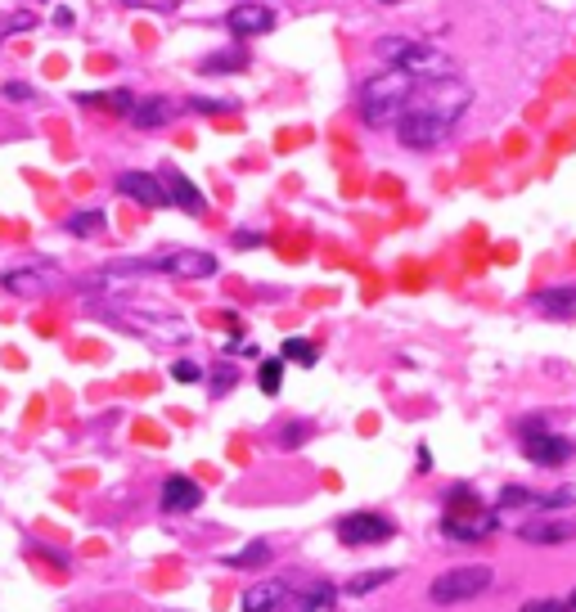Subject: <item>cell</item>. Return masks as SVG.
Instances as JSON below:
<instances>
[{"instance_id":"obj_16","label":"cell","mask_w":576,"mask_h":612,"mask_svg":"<svg viewBox=\"0 0 576 612\" xmlns=\"http://www.w3.org/2000/svg\"><path fill=\"white\" fill-rule=\"evenodd\" d=\"M167 113H171L167 99H162V95H149V99H135L131 113H126V117H131V122L140 126V131H153V126L167 122Z\"/></svg>"},{"instance_id":"obj_29","label":"cell","mask_w":576,"mask_h":612,"mask_svg":"<svg viewBox=\"0 0 576 612\" xmlns=\"http://www.w3.org/2000/svg\"><path fill=\"white\" fill-rule=\"evenodd\" d=\"M203 374L207 369H198L194 360H176V365H171V378H176V383H198Z\"/></svg>"},{"instance_id":"obj_34","label":"cell","mask_w":576,"mask_h":612,"mask_svg":"<svg viewBox=\"0 0 576 612\" xmlns=\"http://www.w3.org/2000/svg\"><path fill=\"white\" fill-rule=\"evenodd\" d=\"M5 99H32V86H23V81H9V86H5Z\"/></svg>"},{"instance_id":"obj_13","label":"cell","mask_w":576,"mask_h":612,"mask_svg":"<svg viewBox=\"0 0 576 612\" xmlns=\"http://www.w3.org/2000/svg\"><path fill=\"white\" fill-rule=\"evenodd\" d=\"M167 203L185 207L189 216H203L207 212V198L198 194V185L185 176V171H167Z\"/></svg>"},{"instance_id":"obj_17","label":"cell","mask_w":576,"mask_h":612,"mask_svg":"<svg viewBox=\"0 0 576 612\" xmlns=\"http://www.w3.org/2000/svg\"><path fill=\"white\" fill-rule=\"evenodd\" d=\"M536 311H545V315H572L576 311V288H545V293H536Z\"/></svg>"},{"instance_id":"obj_30","label":"cell","mask_w":576,"mask_h":612,"mask_svg":"<svg viewBox=\"0 0 576 612\" xmlns=\"http://www.w3.org/2000/svg\"><path fill=\"white\" fill-rule=\"evenodd\" d=\"M302 437H306V423H284V432H279V446H284V450H297V446H302Z\"/></svg>"},{"instance_id":"obj_35","label":"cell","mask_w":576,"mask_h":612,"mask_svg":"<svg viewBox=\"0 0 576 612\" xmlns=\"http://www.w3.org/2000/svg\"><path fill=\"white\" fill-rule=\"evenodd\" d=\"M126 5H140V9H171V5H180V0H126Z\"/></svg>"},{"instance_id":"obj_5","label":"cell","mask_w":576,"mask_h":612,"mask_svg":"<svg viewBox=\"0 0 576 612\" xmlns=\"http://www.w3.org/2000/svg\"><path fill=\"white\" fill-rule=\"evenodd\" d=\"M522 455H527L531 464H540V468H558V464H567V459L576 455V446L567 437H558V432H545V423L540 419H527L522 423Z\"/></svg>"},{"instance_id":"obj_32","label":"cell","mask_w":576,"mask_h":612,"mask_svg":"<svg viewBox=\"0 0 576 612\" xmlns=\"http://www.w3.org/2000/svg\"><path fill=\"white\" fill-rule=\"evenodd\" d=\"M522 612H572L563 599H531V603H522Z\"/></svg>"},{"instance_id":"obj_6","label":"cell","mask_w":576,"mask_h":612,"mask_svg":"<svg viewBox=\"0 0 576 612\" xmlns=\"http://www.w3.org/2000/svg\"><path fill=\"white\" fill-rule=\"evenodd\" d=\"M338 536H342V545H378V540L392 536V522H387L383 513L360 509V513H347V518L338 522Z\"/></svg>"},{"instance_id":"obj_33","label":"cell","mask_w":576,"mask_h":612,"mask_svg":"<svg viewBox=\"0 0 576 612\" xmlns=\"http://www.w3.org/2000/svg\"><path fill=\"white\" fill-rule=\"evenodd\" d=\"M32 23H36L32 14H14V18H5V36H9V32H27Z\"/></svg>"},{"instance_id":"obj_21","label":"cell","mask_w":576,"mask_h":612,"mask_svg":"<svg viewBox=\"0 0 576 612\" xmlns=\"http://www.w3.org/2000/svg\"><path fill=\"white\" fill-rule=\"evenodd\" d=\"M270 554H275V549H270L266 540H252L248 549H239V554H225L221 563L225 567H261V563H270Z\"/></svg>"},{"instance_id":"obj_28","label":"cell","mask_w":576,"mask_h":612,"mask_svg":"<svg viewBox=\"0 0 576 612\" xmlns=\"http://www.w3.org/2000/svg\"><path fill=\"white\" fill-rule=\"evenodd\" d=\"M446 509H450V513H468V509H482V504H477L473 486H455V491L446 495Z\"/></svg>"},{"instance_id":"obj_24","label":"cell","mask_w":576,"mask_h":612,"mask_svg":"<svg viewBox=\"0 0 576 612\" xmlns=\"http://www.w3.org/2000/svg\"><path fill=\"white\" fill-rule=\"evenodd\" d=\"M500 509H540V495L527 486H504L500 491Z\"/></svg>"},{"instance_id":"obj_18","label":"cell","mask_w":576,"mask_h":612,"mask_svg":"<svg viewBox=\"0 0 576 612\" xmlns=\"http://www.w3.org/2000/svg\"><path fill=\"white\" fill-rule=\"evenodd\" d=\"M387 581H396V567H378V572H356L347 585H342V590H347L351 599H360V594L378 590V585H387Z\"/></svg>"},{"instance_id":"obj_1","label":"cell","mask_w":576,"mask_h":612,"mask_svg":"<svg viewBox=\"0 0 576 612\" xmlns=\"http://www.w3.org/2000/svg\"><path fill=\"white\" fill-rule=\"evenodd\" d=\"M414 90H419V81H414L410 72L387 68L360 86V113H365L369 126H392L396 117L405 113V104L414 99Z\"/></svg>"},{"instance_id":"obj_27","label":"cell","mask_w":576,"mask_h":612,"mask_svg":"<svg viewBox=\"0 0 576 612\" xmlns=\"http://www.w3.org/2000/svg\"><path fill=\"white\" fill-rule=\"evenodd\" d=\"M284 360H297V365H315V360H320V347H315V342H302V338H288L284 342Z\"/></svg>"},{"instance_id":"obj_20","label":"cell","mask_w":576,"mask_h":612,"mask_svg":"<svg viewBox=\"0 0 576 612\" xmlns=\"http://www.w3.org/2000/svg\"><path fill=\"white\" fill-rule=\"evenodd\" d=\"M333 603H338V590H333L329 581H315L311 590L302 594V608L297 612H333Z\"/></svg>"},{"instance_id":"obj_15","label":"cell","mask_w":576,"mask_h":612,"mask_svg":"<svg viewBox=\"0 0 576 612\" xmlns=\"http://www.w3.org/2000/svg\"><path fill=\"white\" fill-rule=\"evenodd\" d=\"M50 279H54L50 266H36V270H5V275H0V284H5L9 293H18V297H32V293H41Z\"/></svg>"},{"instance_id":"obj_31","label":"cell","mask_w":576,"mask_h":612,"mask_svg":"<svg viewBox=\"0 0 576 612\" xmlns=\"http://www.w3.org/2000/svg\"><path fill=\"white\" fill-rule=\"evenodd\" d=\"M189 108H194V113H230L234 108V99H189Z\"/></svg>"},{"instance_id":"obj_26","label":"cell","mask_w":576,"mask_h":612,"mask_svg":"<svg viewBox=\"0 0 576 612\" xmlns=\"http://www.w3.org/2000/svg\"><path fill=\"white\" fill-rule=\"evenodd\" d=\"M99 230H104V212H77L68 221V234H77V239H90Z\"/></svg>"},{"instance_id":"obj_22","label":"cell","mask_w":576,"mask_h":612,"mask_svg":"<svg viewBox=\"0 0 576 612\" xmlns=\"http://www.w3.org/2000/svg\"><path fill=\"white\" fill-rule=\"evenodd\" d=\"M257 387H261L266 396H275L279 387H284V356L261 360V365H257Z\"/></svg>"},{"instance_id":"obj_2","label":"cell","mask_w":576,"mask_h":612,"mask_svg":"<svg viewBox=\"0 0 576 612\" xmlns=\"http://www.w3.org/2000/svg\"><path fill=\"white\" fill-rule=\"evenodd\" d=\"M378 54H383L392 68L410 72L419 86L446 81L450 72H455V59H450L446 50H437V45H428V41H410V36H383V41H378Z\"/></svg>"},{"instance_id":"obj_14","label":"cell","mask_w":576,"mask_h":612,"mask_svg":"<svg viewBox=\"0 0 576 612\" xmlns=\"http://www.w3.org/2000/svg\"><path fill=\"white\" fill-rule=\"evenodd\" d=\"M288 603V585L284 581H261L243 590V612H279Z\"/></svg>"},{"instance_id":"obj_25","label":"cell","mask_w":576,"mask_h":612,"mask_svg":"<svg viewBox=\"0 0 576 612\" xmlns=\"http://www.w3.org/2000/svg\"><path fill=\"white\" fill-rule=\"evenodd\" d=\"M234 383H239V369H234L230 360H221V365H212V374H207V387H212V396H225Z\"/></svg>"},{"instance_id":"obj_9","label":"cell","mask_w":576,"mask_h":612,"mask_svg":"<svg viewBox=\"0 0 576 612\" xmlns=\"http://www.w3.org/2000/svg\"><path fill=\"white\" fill-rule=\"evenodd\" d=\"M117 189L140 207H167V185H162L158 176H149V171H122V176H117Z\"/></svg>"},{"instance_id":"obj_7","label":"cell","mask_w":576,"mask_h":612,"mask_svg":"<svg viewBox=\"0 0 576 612\" xmlns=\"http://www.w3.org/2000/svg\"><path fill=\"white\" fill-rule=\"evenodd\" d=\"M495 527H500V513H486V509L446 513L441 518V536H450V540H486Z\"/></svg>"},{"instance_id":"obj_4","label":"cell","mask_w":576,"mask_h":612,"mask_svg":"<svg viewBox=\"0 0 576 612\" xmlns=\"http://www.w3.org/2000/svg\"><path fill=\"white\" fill-rule=\"evenodd\" d=\"M495 581V572L486 563H464V567H450V572H441L437 581L428 585V599L432 603H468L477 599V594H486Z\"/></svg>"},{"instance_id":"obj_23","label":"cell","mask_w":576,"mask_h":612,"mask_svg":"<svg viewBox=\"0 0 576 612\" xmlns=\"http://www.w3.org/2000/svg\"><path fill=\"white\" fill-rule=\"evenodd\" d=\"M198 68L203 72H239V68H248V54L243 50H221V54H207Z\"/></svg>"},{"instance_id":"obj_11","label":"cell","mask_w":576,"mask_h":612,"mask_svg":"<svg viewBox=\"0 0 576 612\" xmlns=\"http://www.w3.org/2000/svg\"><path fill=\"white\" fill-rule=\"evenodd\" d=\"M518 536L531 540V545H563V540H576V522L572 518H536V522H522Z\"/></svg>"},{"instance_id":"obj_19","label":"cell","mask_w":576,"mask_h":612,"mask_svg":"<svg viewBox=\"0 0 576 612\" xmlns=\"http://www.w3.org/2000/svg\"><path fill=\"white\" fill-rule=\"evenodd\" d=\"M77 104L90 108H113V113H131V90H99V95H77Z\"/></svg>"},{"instance_id":"obj_3","label":"cell","mask_w":576,"mask_h":612,"mask_svg":"<svg viewBox=\"0 0 576 612\" xmlns=\"http://www.w3.org/2000/svg\"><path fill=\"white\" fill-rule=\"evenodd\" d=\"M455 122L459 117H450V113H437V108H428V104H405V113L396 117V140L405 144V149H437L441 140H450V131H455Z\"/></svg>"},{"instance_id":"obj_36","label":"cell","mask_w":576,"mask_h":612,"mask_svg":"<svg viewBox=\"0 0 576 612\" xmlns=\"http://www.w3.org/2000/svg\"><path fill=\"white\" fill-rule=\"evenodd\" d=\"M234 243H239V248H257V243H261V234H257V230H243Z\"/></svg>"},{"instance_id":"obj_10","label":"cell","mask_w":576,"mask_h":612,"mask_svg":"<svg viewBox=\"0 0 576 612\" xmlns=\"http://www.w3.org/2000/svg\"><path fill=\"white\" fill-rule=\"evenodd\" d=\"M158 270L176 279H207L216 275V257L212 252H171V257H158Z\"/></svg>"},{"instance_id":"obj_12","label":"cell","mask_w":576,"mask_h":612,"mask_svg":"<svg viewBox=\"0 0 576 612\" xmlns=\"http://www.w3.org/2000/svg\"><path fill=\"white\" fill-rule=\"evenodd\" d=\"M198 504H203L198 482H189V477H167L162 482V513H189Z\"/></svg>"},{"instance_id":"obj_8","label":"cell","mask_w":576,"mask_h":612,"mask_svg":"<svg viewBox=\"0 0 576 612\" xmlns=\"http://www.w3.org/2000/svg\"><path fill=\"white\" fill-rule=\"evenodd\" d=\"M225 27H230L234 36H261L275 27V9L261 5V0H243V5H234L230 14H225Z\"/></svg>"},{"instance_id":"obj_37","label":"cell","mask_w":576,"mask_h":612,"mask_svg":"<svg viewBox=\"0 0 576 612\" xmlns=\"http://www.w3.org/2000/svg\"><path fill=\"white\" fill-rule=\"evenodd\" d=\"M567 608H572V612H576V590H572V599H567Z\"/></svg>"}]
</instances>
